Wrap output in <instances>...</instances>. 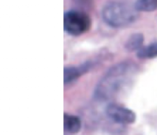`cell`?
Returning <instances> with one entry per match:
<instances>
[{"instance_id": "cell-9", "label": "cell", "mask_w": 157, "mask_h": 135, "mask_svg": "<svg viewBox=\"0 0 157 135\" xmlns=\"http://www.w3.org/2000/svg\"><path fill=\"white\" fill-rule=\"evenodd\" d=\"M134 8L139 13H151L157 9V0H136Z\"/></svg>"}, {"instance_id": "cell-5", "label": "cell", "mask_w": 157, "mask_h": 135, "mask_svg": "<svg viewBox=\"0 0 157 135\" xmlns=\"http://www.w3.org/2000/svg\"><path fill=\"white\" fill-rule=\"evenodd\" d=\"M90 62H85L80 66H65L63 69V81L64 84H69L77 81L78 77L84 75L91 68Z\"/></svg>"}, {"instance_id": "cell-8", "label": "cell", "mask_w": 157, "mask_h": 135, "mask_svg": "<svg viewBox=\"0 0 157 135\" xmlns=\"http://www.w3.org/2000/svg\"><path fill=\"white\" fill-rule=\"evenodd\" d=\"M138 59L147 60V59H153L157 57V42L151 43L146 47H143L139 49L136 53Z\"/></svg>"}, {"instance_id": "cell-6", "label": "cell", "mask_w": 157, "mask_h": 135, "mask_svg": "<svg viewBox=\"0 0 157 135\" xmlns=\"http://www.w3.org/2000/svg\"><path fill=\"white\" fill-rule=\"evenodd\" d=\"M63 127L65 131L71 134L78 133L82 129V121L80 117L76 115L64 114H63Z\"/></svg>"}, {"instance_id": "cell-2", "label": "cell", "mask_w": 157, "mask_h": 135, "mask_svg": "<svg viewBox=\"0 0 157 135\" xmlns=\"http://www.w3.org/2000/svg\"><path fill=\"white\" fill-rule=\"evenodd\" d=\"M101 13L105 23L114 28H125L134 23L139 15L134 5L120 1H109L104 5Z\"/></svg>"}, {"instance_id": "cell-4", "label": "cell", "mask_w": 157, "mask_h": 135, "mask_svg": "<svg viewBox=\"0 0 157 135\" xmlns=\"http://www.w3.org/2000/svg\"><path fill=\"white\" fill-rule=\"evenodd\" d=\"M105 111L109 118L122 125H130L134 123L136 119V115L133 111L117 104H109L106 107Z\"/></svg>"}, {"instance_id": "cell-7", "label": "cell", "mask_w": 157, "mask_h": 135, "mask_svg": "<svg viewBox=\"0 0 157 135\" xmlns=\"http://www.w3.org/2000/svg\"><path fill=\"white\" fill-rule=\"evenodd\" d=\"M144 35L142 33H133L132 34L126 43H125V48L129 52H137L139 49H141L144 46Z\"/></svg>"}, {"instance_id": "cell-3", "label": "cell", "mask_w": 157, "mask_h": 135, "mask_svg": "<svg viewBox=\"0 0 157 135\" xmlns=\"http://www.w3.org/2000/svg\"><path fill=\"white\" fill-rule=\"evenodd\" d=\"M92 19L82 10L70 9L63 15V28L71 36H80L91 28Z\"/></svg>"}, {"instance_id": "cell-1", "label": "cell", "mask_w": 157, "mask_h": 135, "mask_svg": "<svg viewBox=\"0 0 157 135\" xmlns=\"http://www.w3.org/2000/svg\"><path fill=\"white\" fill-rule=\"evenodd\" d=\"M136 73V66L132 62H125L114 65L99 81L95 90V96L101 100L114 96Z\"/></svg>"}]
</instances>
